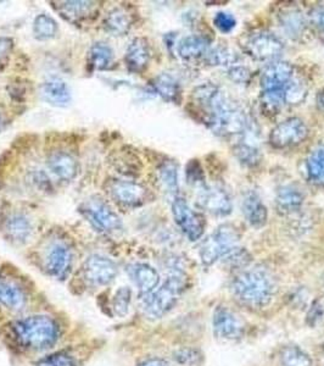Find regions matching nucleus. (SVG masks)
Returning a JSON list of instances; mask_svg holds the SVG:
<instances>
[{
  "label": "nucleus",
  "instance_id": "obj_45",
  "mask_svg": "<svg viewBox=\"0 0 324 366\" xmlns=\"http://www.w3.org/2000/svg\"><path fill=\"white\" fill-rule=\"evenodd\" d=\"M310 20H311L313 26H316L317 29L324 32V6L318 5L316 8H313L310 13Z\"/></svg>",
  "mask_w": 324,
  "mask_h": 366
},
{
  "label": "nucleus",
  "instance_id": "obj_18",
  "mask_svg": "<svg viewBox=\"0 0 324 366\" xmlns=\"http://www.w3.org/2000/svg\"><path fill=\"white\" fill-rule=\"evenodd\" d=\"M150 58L151 53L148 41L146 39H133L126 51V66L129 72L141 73L149 66Z\"/></svg>",
  "mask_w": 324,
  "mask_h": 366
},
{
  "label": "nucleus",
  "instance_id": "obj_37",
  "mask_svg": "<svg viewBox=\"0 0 324 366\" xmlns=\"http://www.w3.org/2000/svg\"><path fill=\"white\" fill-rule=\"evenodd\" d=\"M261 104L266 111L275 114L283 106L287 104L284 91H266L262 92Z\"/></svg>",
  "mask_w": 324,
  "mask_h": 366
},
{
  "label": "nucleus",
  "instance_id": "obj_19",
  "mask_svg": "<svg viewBox=\"0 0 324 366\" xmlns=\"http://www.w3.org/2000/svg\"><path fill=\"white\" fill-rule=\"evenodd\" d=\"M5 236L11 243L25 244L32 235V223L22 213H13L4 221Z\"/></svg>",
  "mask_w": 324,
  "mask_h": 366
},
{
  "label": "nucleus",
  "instance_id": "obj_31",
  "mask_svg": "<svg viewBox=\"0 0 324 366\" xmlns=\"http://www.w3.org/2000/svg\"><path fill=\"white\" fill-rule=\"evenodd\" d=\"M58 6L59 13L70 21H79L92 11L94 3L92 1H64Z\"/></svg>",
  "mask_w": 324,
  "mask_h": 366
},
{
  "label": "nucleus",
  "instance_id": "obj_49",
  "mask_svg": "<svg viewBox=\"0 0 324 366\" xmlns=\"http://www.w3.org/2000/svg\"><path fill=\"white\" fill-rule=\"evenodd\" d=\"M317 106L324 114V88L320 89L317 93Z\"/></svg>",
  "mask_w": 324,
  "mask_h": 366
},
{
  "label": "nucleus",
  "instance_id": "obj_47",
  "mask_svg": "<svg viewBox=\"0 0 324 366\" xmlns=\"http://www.w3.org/2000/svg\"><path fill=\"white\" fill-rule=\"evenodd\" d=\"M138 366H170V364L161 358H149L139 362Z\"/></svg>",
  "mask_w": 324,
  "mask_h": 366
},
{
  "label": "nucleus",
  "instance_id": "obj_10",
  "mask_svg": "<svg viewBox=\"0 0 324 366\" xmlns=\"http://www.w3.org/2000/svg\"><path fill=\"white\" fill-rule=\"evenodd\" d=\"M213 335L218 340L236 341L244 335L245 324L241 317L231 310L228 307L218 305L213 312L212 317Z\"/></svg>",
  "mask_w": 324,
  "mask_h": 366
},
{
  "label": "nucleus",
  "instance_id": "obj_38",
  "mask_svg": "<svg viewBox=\"0 0 324 366\" xmlns=\"http://www.w3.org/2000/svg\"><path fill=\"white\" fill-rule=\"evenodd\" d=\"M131 300H132L131 290L128 287H121L113 297V307L115 314L121 316V317L127 315L129 312V307H131Z\"/></svg>",
  "mask_w": 324,
  "mask_h": 366
},
{
  "label": "nucleus",
  "instance_id": "obj_11",
  "mask_svg": "<svg viewBox=\"0 0 324 366\" xmlns=\"http://www.w3.org/2000/svg\"><path fill=\"white\" fill-rule=\"evenodd\" d=\"M111 198L126 208H138L146 204L148 190L144 185L127 180H113L106 185Z\"/></svg>",
  "mask_w": 324,
  "mask_h": 366
},
{
  "label": "nucleus",
  "instance_id": "obj_17",
  "mask_svg": "<svg viewBox=\"0 0 324 366\" xmlns=\"http://www.w3.org/2000/svg\"><path fill=\"white\" fill-rule=\"evenodd\" d=\"M241 211L246 221L250 223V226L261 228L266 225L268 211L258 192L248 190L244 194V198L241 202Z\"/></svg>",
  "mask_w": 324,
  "mask_h": 366
},
{
  "label": "nucleus",
  "instance_id": "obj_32",
  "mask_svg": "<svg viewBox=\"0 0 324 366\" xmlns=\"http://www.w3.org/2000/svg\"><path fill=\"white\" fill-rule=\"evenodd\" d=\"M59 26L53 17L41 14L34 21V34L38 41H48L58 34Z\"/></svg>",
  "mask_w": 324,
  "mask_h": 366
},
{
  "label": "nucleus",
  "instance_id": "obj_14",
  "mask_svg": "<svg viewBox=\"0 0 324 366\" xmlns=\"http://www.w3.org/2000/svg\"><path fill=\"white\" fill-rule=\"evenodd\" d=\"M294 68L287 61L275 60L266 65L262 70L261 87L262 92L266 91H284L289 82L294 77Z\"/></svg>",
  "mask_w": 324,
  "mask_h": 366
},
{
  "label": "nucleus",
  "instance_id": "obj_40",
  "mask_svg": "<svg viewBox=\"0 0 324 366\" xmlns=\"http://www.w3.org/2000/svg\"><path fill=\"white\" fill-rule=\"evenodd\" d=\"M284 92H285L287 104H299L306 98L308 89L301 81L296 80L295 77H293V80L285 87Z\"/></svg>",
  "mask_w": 324,
  "mask_h": 366
},
{
  "label": "nucleus",
  "instance_id": "obj_41",
  "mask_svg": "<svg viewBox=\"0 0 324 366\" xmlns=\"http://www.w3.org/2000/svg\"><path fill=\"white\" fill-rule=\"evenodd\" d=\"M222 259H223L226 264L233 266L234 269H236V268H237V269H241L243 266H248L249 265L250 261H251V257H250L248 250H245L244 248H239V247H236V248L231 250V252H229L225 258H222Z\"/></svg>",
  "mask_w": 324,
  "mask_h": 366
},
{
  "label": "nucleus",
  "instance_id": "obj_43",
  "mask_svg": "<svg viewBox=\"0 0 324 366\" xmlns=\"http://www.w3.org/2000/svg\"><path fill=\"white\" fill-rule=\"evenodd\" d=\"M187 180L193 185H200L201 187L205 185L204 173L200 168L199 163H196V161H191L187 166Z\"/></svg>",
  "mask_w": 324,
  "mask_h": 366
},
{
  "label": "nucleus",
  "instance_id": "obj_6",
  "mask_svg": "<svg viewBox=\"0 0 324 366\" xmlns=\"http://www.w3.org/2000/svg\"><path fill=\"white\" fill-rule=\"evenodd\" d=\"M79 211L96 231L113 233L122 230L120 216L104 199L98 195H93L82 203V205L79 206Z\"/></svg>",
  "mask_w": 324,
  "mask_h": 366
},
{
  "label": "nucleus",
  "instance_id": "obj_2",
  "mask_svg": "<svg viewBox=\"0 0 324 366\" xmlns=\"http://www.w3.org/2000/svg\"><path fill=\"white\" fill-rule=\"evenodd\" d=\"M233 295L248 307L261 309L275 297L277 286L273 275L265 268L241 270L231 283Z\"/></svg>",
  "mask_w": 324,
  "mask_h": 366
},
{
  "label": "nucleus",
  "instance_id": "obj_21",
  "mask_svg": "<svg viewBox=\"0 0 324 366\" xmlns=\"http://www.w3.org/2000/svg\"><path fill=\"white\" fill-rule=\"evenodd\" d=\"M129 275L138 287L141 295L153 293L160 283V275L153 266L138 263L129 266Z\"/></svg>",
  "mask_w": 324,
  "mask_h": 366
},
{
  "label": "nucleus",
  "instance_id": "obj_24",
  "mask_svg": "<svg viewBox=\"0 0 324 366\" xmlns=\"http://www.w3.org/2000/svg\"><path fill=\"white\" fill-rule=\"evenodd\" d=\"M305 195L303 192L293 185H283L275 194V204L279 211L290 214L299 210L303 206Z\"/></svg>",
  "mask_w": 324,
  "mask_h": 366
},
{
  "label": "nucleus",
  "instance_id": "obj_28",
  "mask_svg": "<svg viewBox=\"0 0 324 366\" xmlns=\"http://www.w3.org/2000/svg\"><path fill=\"white\" fill-rule=\"evenodd\" d=\"M131 17L125 9L115 8L105 17L104 27L113 36H123L131 29Z\"/></svg>",
  "mask_w": 324,
  "mask_h": 366
},
{
  "label": "nucleus",
  "instance_id": "obj_35",
  "mask_svg": "<svg viewBox=\"0 0 324 366\" xmlns=\"http://www.w3.org/2000/svg\"><path fill=\"white\" fill-rule=\"evenodd\" d=\"M158 176L167 192L176 193L178 190V168L173 161H165L158 168Z\"/></svg>",
  "mask_w": 324,
  "mask_h": 366
},
{
  "label": "nucleus",
  "instance_id": "obj_9",
  "mask_svg": "<svg viewBox=\"0 0 324 366\" xmlns=\"http://www.w3.org/2000/svg\"><path fill=\"white\" fill-rule=\"evenodd\" d=\"M244 49L253 59L272 63L282 55L284 44L275 34L263 31L250 36Z\"/></svg>",
  "mask_w": 324,
  "mask_h": 366
},
{
  "label": "nucleus",
  "instance_id": "obj_33",
  "mask_svg": "<svg viewBox=\"0 0 324 366\" xmlns=\"http://www.w3.org/2000/svg\"><path fill=\"white\" fill-rule=\"evenodd\" d=\"M205 63L210 66H232L238 60V55L226 46L210 48L204 56Z\"/></svg>",
  "mask_w": 324,
  "mask_h": 366
},
{
  "label": "nucleus",
  "instance_id": "obj_44",
  "mask_svg": "<svg viewBox=\"0 0 324 366\" xmlns=\"http://www.w3.org/2000/svg\"><path fill=\"white\" fill-rule=\"evenodd\" d=\"M228 76L236 83L245 84L250 81L251 72L241 65H233L228 68Z\"/></svg>",
  "mask_w": 324,
  "mask_h": 366
},
{
  "label": "nucleus",
  "instance_id": "obj_34",
  "mask_svg": "<svg viewBox=\"0 0 324 366\" xmlns=\"http://www.w3.org/2000/svg\"><path fill=\"white\" fill-rule=\"evenodd\" d=\"M234 154L238 161L245 166H255L260 161V149L256 144H253L250 141H241L234 148Z\"/></svg>",
  "mask_w": 324,
  "mask_h": 366
},
{
  "label": "nucleus",
  "instance_id": "obj_12",
  "mask_svg": "<svg viewBox=\"0 0 324 366\" xmlns=\"http://www.w3.org/2000/svg\"><path fill=\"white\" fill-rule=\"evenodd\" d=\"M84 278L94 286H108L117 276V266L111 259L94 254L83 264Z\"/></svg>",
  "mask_w": 324,
  "mask_h": 366
},
{
  "label": "nucleus",
  "instance_id": "obj_30",
  "mask_svg": "<svg viewBox=\"0 0 324 366\" xmlns=\"http://www.w3.org/2000/svg\"><path fill=\"white\" fill-rule=\"evenodd\" d=\"M279 362L280 366H313L310 355L294 345L283 347L279 353Z\"/></svg>",
  "mask_w": 324,
  "mask_h": 366
},
{
  "label": "nucleus",
  "instance_id": "obj_4",
  "mask_svg": "<svg viewBox=\"0 0 324 366\" xmlns=\"http://www.w3.org/2000/svg\"><path fill=\"white\" fill-rule=\"evenodd\" d=\"M186 288V276L181 271H176L168 276L160 288L146 295L144 312L151 319H160L166 315L178 302L179 297Z\"/></svg>",
  "mask_w": 324,
  "mask_h": 366
},
{
  "label": "nucleus",
  "instance_id": "obj_20",
  "mask_svg": "<svg viewBox=\"0 0 324 366\" xmlns=\"http://www.w3.org/2000/svg\"><path fill=\"white\" fill-rule=\"evenodd\" d=\"M41 94L43 101L56 108H66L71 103L70 87L59 77H51L46 80L41 87Z\"/></svg>",
  "mask_w": 324,
  "mask_h": 366
},
{
  "label": "nucleus",
  "instance_id": "obj_26",
  "mask_svg": "<svg viewBox=\"0 0 324 366\" xmlns=\"http://www.w3.org/2000/svg\"><path fill=\"white\" fill-rule=\"evenodd\" d=\"M279 24L282 26L283 31L291 39H298L306 29V19L299 9L296 8L283 10L279 14Z\"/></svg>",
  "mask_w": 324,
  "mask_h": 366
},
{
  "label": "nucleus",
  "instance_id": "obj_16",
  "mask_svg": "<svg viewBox=\"0 0 324 366\" xmlns=\"http://www.w3.org/2000/svg\"><path fill=\"white\" fill-rule=\"evenodd\" d=\"M46 165L51 173L63 181H71L79 173V163L75 156L65 151L50 152L46 158Z\"/></svg>",
  "mask_w": 324,
  "mask_h": 366
},
{
  "label": "nucleus",
  "instance_id": "obj_1",
  "mask_svg": "<svg viewBox=\"0 0 324 366\" xmlns=\"http://www.w3.org/2000/svg\"><path fill=\"white\" fill-rule=\"evenodd\" d=\"M191 97L203 121L217 136L236 137L251 130V122L244 109L215 84H201L193 91Z\"/></svg>",
  "mask_w": 324,
  "mask_h": 366
},
{
  "label": "nucleus",
  "instance_id": "obj_36",
  "mask_svg": "<svg viewBox=\"0 0 324 366\" xmlns=\"http://www.w3.org/2000/svg\"><path fill=\"white\" fill-rule=\"evenodd\" d=\"M173 359L179 365L200 366L204 362V354L198 348H181L173 353Z\"/></svg>",
  "mask_w": 324,
  "mask_h": 366
},
{
  "label": "nucleus",
  "instance_id": "obj_7",
  "mask_svg": "<svg viewBox=\"0 0 324 366\" xmlns=\"http://www.w3.org/2000/svg\"><path fill=\"white\" fill-rule=\"evenodd\" d=\"M172 214L177 226L181 228L191 242L199 240L205 232V219L196 210L191 209L186 199L176 197L172 202Z\"/></svg>",
  "mask_w": 324,
  "mask_h": 366
},
{
  "label": "nucleus",
  "instance_id": "obj_42",
  "mask_svg": "<svg viewBox=\"0 0 324 366\" xmlns=\"http://www.w3.org/2000/svg\"><path fill=\"white\" fill-rule=\"evenodd\" d=\"M213 25L222 34H229L237 26V20L232 14L221 11V13H217L216 16L213 19Z\"/></svg>",
  "mask_w": 324,
  "mask_h": 366
},
{
  "label": "nucleus",
  "instance_id": "obj_23",
  "mask_svg": "<svg viewBox=\"0 0 324 366\" xmlns=\"http://www.w3.org/2000/svg\"><path fill=\"white\" fill-rule=\"evenodd\" d=\"M305 165L308 182L317 187H324V143L312 148Z\"/></svg>",
  "mask_w": 324,
  "mask_h": 366
},
{
  "label": "nucleus",
  "instance_id": "obj_25",
  "mask_svg": "<svg viewBox=\"0 0 324 366\" xmlns=\"http://www.w3.org/2000/svg\"><path fill=\"white\" fill-rule=\"evenodd\" d=\"M0 303L11 310L25 307L26 295L21 287L9 280H0Z\"/></svg>",
  "mask_w": 324,
  "mask_h": 366
},
{
  "label": "nucleus",
  "instance_id": "obj_8",
  "mask_svg": "<svg viewBox=\"0 0 324 366\" xmlns=\"http://www.w3.org/2000/svg\"><path fill=\"white\" fill-rule=\"evenodd\" d=\"M308 127L299 118H289L270 131V144L275 149H287L303 143L308 138Z\"/></svg>",
  "mask_w": 324,
  "mask_h": 366
},
{
  "label": "nucleus",
  "instance_id": "obj_48",
  "mask_svg": "<svg viewBox=\"0 0 324 366\" xmlns=\"http://www.w3.org/2000/svg\"><path fill=\"white\" fill-rule=\"evenodd\" d=\"M9 118L6 114V110L4 109V106H0V131L8 126Z\"/></svg>",
  "mask_w": 324,
  "mask_h": 366
},
{
  "label": "nucleus",
  "instance_id": "obj_13",
  "mask_svg": "<svg viewBox=\"0 0 324 366\" xmlns=\"http://www.w3.org/2000/svg\"><path fill=\"white\" fill-rule=\"evenodd\" d=\"M198 203L201 209L208 211L215 216H227L232 213L233 203L227 190L216 187L206 185L201 187Z\"/></svg>",
  "mask_w": 324,
  "mask_h": 366
},
{
  "label": "nucleus",
  "instance_id": "obj_15",
  "mask_svg": "<svg viewBox=\"0 0 324 366\" xmlns=\"http://www.w3.org/2000/svg\"><path fill=\"white\" fill-rule=\"evenodd\" d=\"M72 250L65 243H55L46 254V269L53 278L63 280L70 273L72 266Z\"/></svg>",
  "mask_w": 324,
  "mask_h": 366
},
{
  "label": "nucleus",
  "instance_id": "obj_5",
  "mask_svg": "<svg viewBox=\"0 0 324 366\" xmlns=\"http://www.w3.org/2000/svg\"><path fill=\"white\" fill-rule=\"evenodd\" d=\"M239 240L241 235L234 225H221L201 243L199 250L201 263L205 266L213 265L217 260L225 258L231 250L238 247Z\"/></svg>",
  "mask_w": 324,
  "mask_h": 366
},
{
  "label": "nucleus",
  "instance_id": "obj_3",
  "mask_svg": "<svg viewBox=\"0 0 324 366\" xmlns=\"http://www.w3.org/2000/svg\"><path fill=\"white\" fill-rule=\"evenodd\" d=\"M14 331L19 341L29 350H46L59 338L58 324L48 315H32L19 320L14 325Z\"/></svg>",
  "mask_w": 324,
  "mask_h": 366
},
{
  "label": "nucleus",
  "instance_id": "obj_27",
  "mask_svg": "<svg viewBox=\"0 0 324 366\" xmlns=\"http://www.w3.org/2000/svg\"><path fill=\"white\" fill-rule=\"evenodd\" d=\"M153 87L155 92L165 101L168 103H178L181 101V84L175 77L170 73H160L153 81Z\"/></svg>",
  "mask_w": 324,
  "mask_h": 366
},
{
  "label": "nucleus",
  "instance_id": "obj_39",
  "mask_svg": "<svg viewBox=\"0 0 324 366\" xmlns=\"http://www.w3.org/2000/svg\"><path fill=\"white\" fill-rule=\"evenodd\" d=\"M36 366H79L77 359L67 352H56L41 359Z\"/></svg>",
  "mask_w": 324,
  "mask_h": 366
},
{
  "label": "nucleus",
  "instance_id": "obj_29",
  "mask_svg": "<svg viewBox=\"0 0 324 366\" xmlns=\"http://www.w3.org/2000/svg\"><path fill=\"white\" fill-rule=\"evenodd\" d=\"M113 51L111 46L104 42H96L89 51V63L94 70H106L113 63Z\"/></svg>",
  "mask_w": 324,
  "mask_h": 366
},
{
  "label": "nucleus",
  "instance_id": "obj_22",
  "mask_svg": "<svg viewBox=\"0 0 324 366\" xmlns=\"http://www.w3.org/2000/svg\"><path fill=\"white\" fill-rule=\"evenodd\" d=\"M208 49H210V39L205 36H198V34L184 37L177 46L179 58L184 61H193L201 58L204 59Z\"/></svg>",
  "mask_w": 324,
  "mask_h": 366
},
{
  "label": "nucleus",
  "instance_id": "obj_46",
  "mask_svg": "<svg viewBox=\"0 0 324 366\" xmlns=\"http://www.w3.org/2000/svg\"><path fill=\"white\" fill-rule=\"evenodd\" d=\"M13 41L5 37H0V61L8 56L9 53L13 49Z\"/></svg>",
  "mask_w": 324,
  "mask_h": 366
}]
</instances>
